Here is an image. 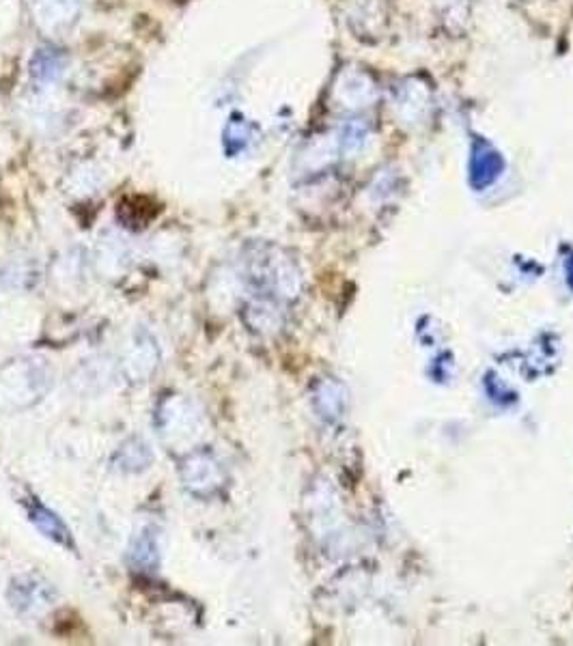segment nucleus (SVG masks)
Segmentation results:
<instances>
[{"label":"nucleus","mask_w":573,"mask_h":646,"mask_svg":"<svg viewBox=\"0 0 573 646\" xmlns=\"http://www.w3.org/2000/svg\"><path fill=\"white\" fill-rule=\"evenodd\" d=\"M181 483L192 496L212 498L222 485V468L212 451H192L179 466Z\"/></svg>","instance_id":"nucleus-1"},{"label":"nucleus","mask_w":573,"mask_h":646,"mask_svg":"<svg viewBox=\"0 0 573 646\" xmlns=\"http://www.w3.org/2000/svg\"><path fill=\"white\" fill-rule=\"evenodd\" d=\"M54 599V588L50 582L33 573L18 575L11 580L9 586V601L20 614H37L39 610L48 608Z\"/></svg>","instance_id":"nucleus-2"},{"label":"nucleus","mask_w":573,"mask_h":646,"mask_svg":"<svg viewBox=\"0 0 573 646\" xmlns=\"http://www.w3.org/2000/svg\"><path fill=\"white\" fill-rule=\"evenodd\" d=\"M22 504L26 509V517H29V522L41 532V535L48 537L54 543H59L61 547H67V550H76L72 530H69V526L57 513L50 511L46 504L37 500L35 496L24 498Z\"/></svg>","instance_id":"nucleus-3"},{"label":"nucleus","mask_w":573,"mask_h":646,"mask_svg":"<svg viewBox=\"0 0 573 646\" xmlns=\"http://www.w3.org/2000/svg\"><path fill=\"white\" fill-rule=\"evenodd\" d=\"M128 565L136 573H153L160 565L158 530L153 526L138 528L128 547Z\"/></svg>","instance_id":"nucleus-4"},{"label":"nucleus","mask_w":573,"mask_h":646,"mask_svg":"<svg viewBox=\"0 0 573 646\" xmlns=\"http://www.w3.org/2000/svg\"><path fill=\"white\" fill-rule=\"evenodd\" d=\"M151 461H153L151 448L143 438H138V435H132V438L125 440L119 446V451L115 453V466L121 472H130V474L147 470L151 466Z\"/></svg>","instance_id":"nucleus-5"}]
</instances>
